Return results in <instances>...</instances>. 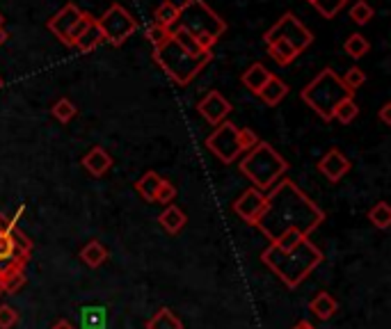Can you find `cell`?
I'll return each mask as SVG.
<instances>
[{
  "label": "cell",
  "instance_id": "obj_26",
  "mask_svg": "<svg viewBox=\"0 0 391 329\" xmlns=\"http://www.w3.org/2000/svg\"><path fill=\"white\" fill-rule=\"evenodd\" d=\"M369 219H371V224L375 226V229H389L391 226V208H389V203L387 201H378L375 206L369 210Z\"/></svg>",
  "mask_w": 391,
  "mask_h": 329
},
{
  "label": "cell",
  "instance_id": "obj_41",
  "mask_svg": "<svg viewBox=\"0 0 391 329\" xmlns=\"http://www.w3.org/2000/svg\"><path fill=\"white\" fill-rule=\"evenodd\" d=\"M51 329H74V325L69 323V320H60V323H56Z\"/></svg>",
  "mask_w": 391,
  "mask_h": 329
},
{
  "label": "cell",
  "instance_id": "obj_20",
  "mask_svg": "<svg viewBox=\"0 0 391 329\" xmlns=\"http://www.w3.org/2000/svg\"><path fill=\"white\" fill-rule=\"evenodd\" d=\"M268 55L277 62L279 67H288L295 58H298L300 53L295 51L288 42H284V39H277V42L268 44Z\"/></svg>",
  "mask_w": 391,
  "mask_h": 329
},
{
  "label": "cell",
  "instance_id": "obj_21",
  "mask_svg": "<svg viewBox=\"0 0 391 329\" xmlns=\"http://www.w3.org/2000/svg\"><path fill=\"white\" fill-rule=\"evenodd\" d=\"M153 19H156L153 23H158V26L172 30L176 26V21H178V5L172 3V0H163V3L156 7Z\"/></svg>",
  "mask_w": 391,
  "mask_h": 329
},
{
  "label": "cell",
  "instance_id": "obj_40",
  "mask_svg": "<svg viewBox=\"0 0 391 329\" xmlns=\"http://www.w3.org/2000/svg\"><path fill=\"white\" fill-rule=\"evenodd\" d=\"M380 121L385 124V126H391V103H385L380 108Z\"/></svg>",
  "mask_w": 391,
  "mask_h": 329
},
{
  "label": "cell",
  "instance_id": "obj_38",
  "mask_svg": "<svg viewBox=\"0 0 391 329\" xmlns=\"http://www.w3.org/2000/svg\"><path fill=\"white\" fill-rule=\"evenodd\" d=\"M83 323L85 329H101L103 327V309H85Z\"/></svg>",
  "mask_w": 391,
  "mask_h": 329
},
{
  "label": "cell",
  "instance_id": "obj_45",
  "mask_svg": "<svg viewBox=\"0 0 391 329\" xmlns=\"http://www.w3.org/2000/svg\"><path fill=\"white\" fill-rule=\"evenodd\" d=\"M0 90H3V78H0Z\"/></svg>",
  "mask_w": 391,
  "mask_h": 329
},
{
  "label": "cell",
  "instance_id": "obj_17",
  "mask_svg": "<svg viewBox=\"0 0 391 329\" xmlns=\"http://www.w3.org/2000/svg\"><path fill=\"white\" fill-rule=\"evenodd\" d=\"M286 94H288V85L284 81H279L277 76H272L270 81L263 85L259 96L263 99L265 106H277V103H281V101L286 99Z\"/></svg>",
  "mask_w": 391,
  "mask_h": 329
},
{
  "label": "cell",
  "instance_id": "obj_2",
  "mask_svg": "<svg viewBox=\"0 0 391 329\" xmlns=\"http://www.w3.org/2000/svg\"><path fill=\"white\" fill-rule=\"evenodd\" d=\"M261 261L284 281L286 288H298L323 263V252L309 238H304L300 245L286 249V252L275 245H268V249H263Z\"/></svg>",
  "mask_w": 391,
  "mask_h": 329
},
{
  "label": "cell",
  "instance_id": "obj_6",
  "mask_svg": "<svg viewBox=\"0 0 391 329\" xmlns=\"http://www.w3.org/2000/svg\"><path fill=\"white\" fill-rule=\"evenodd\" d=\"M302 101L307 103L323 121L334 119V110L343 99H350V94L341 83V76H336L334 69L325 67L307 87L300 92Z\"/></svg>",
  "mask_w": 391,
  "mask_h": 329
},
{
  "label": "cell",
  "instance_id": "obj_5",
  "mask_svg": "<svg viewBox=\"0 0 391 329\" xmlns=\"http://www.w3.org/2000/svg\"><path fill=\"white\" fill-rule=\"evenodd\" d=\"M238 167L254 183L256 190L270 192L279 178L288 171V162L268 142H259L245 153V158L240 160Z\"/></svg>",
  "mask_w": 391,
  "mask_h": 329
},
{
  "label": "cell",
  "instance_id": "obj_34",
  "mask_svg": "<svg viewBox=\"0 0 391 329\" xmlns=\"http://www.w3.org/2000/svg\"><path fill=\"white\" fill-rule=\"evenodd\" d=\"M144 37H147V42H149V44L153 46V49H158L160 44H165L167 39L172 37V30H167V28L158 26V23H151V26L147 28Z\"/></svg>",
  "mask_w": 391,
  "mask_h": 329
},
{
  "label": "cell",
  "instance_id": "obj_37",
  "mask_svg": "<svg viewBox=\"0 0 391 329\" xmlns=\"http://www.w3.org/2000/svg\"><path fill=\"white\" fill-rule=\"evenodd\" d=\"M256 144H259V137H256V133L252 128H238V146L242 153H247Z\"/></svg>",
  "mask_w": 391,
  "mask_h": 329
},
{
  "label": "cell",
  "instance_id": "obj_39",
  "mask_svg": "<svg viewBox=\"0 0 391 329\" xmlns=\"http://www.w3.org/2000/svg\"><path fill=\"white\" fill-rule=\"evenodd\" d=\"M92 21H94V17H92V14H88V12H85V14H83V19L78 21L76 26H74V30H72V33H69V44H67V46H72V49H74L76 39L81 37V35L85 33V30H88V26H90Z\"/></svg>",
  "mask_w": 391,
  "mask_h": 329
},
{
  "label": "cell",
  "instance_id": "obj_28",
  "mask_svg": "<svg viewBox=\"0 0 391 329\" xmlns=\"http://www.w3.org/2000/svg\"><path fill=\"white\" fill-rule=\"evenodd\" d=\"M359 117V106L355 103V99L350 96V99H343L339 106H336L334 110V119L339 121V124H350V121H355Z\"/></svg>",
  "mask_w": 391,
  "mask_h": 329
},
{
  "label": "cell",
  "instance_id": "obj_27",
  "mask_svg": "<svg viewBox=\"0 0 391 329\" xmlns=\"http://www.w3.org/2000/svg\"><path fill=\"white\" fill-rule=\"evenodd\" d=\"M369 49H371V44L366 42V37L359 35V33L350 35V37L346 39V44H343V51H346V55H350L353 60L364 58V55L369 53Z\"/></svg>",
  "mask_w": 391,
  "mask_h": 329
},
{
  "label": "cell",
  "instance_id": "obj_19",
  "mask_svg": "<svg viewBox=\"0 0 391 329\" xmlns=\"http://www.w3.org/2000/svg\"><path fill=\"white\" fill-rule=\"evenodd\" d=\"M101 44H103V35H101V30H99V26H97V19H94L90 26H88V30H85V33L76 39L74 49H78V51L85 55V53L97 51Z\"/></svg>",
  "mask_w": 391,
  "mask_h": 329
},
{
  "label": "cell",
  "instance_id": "obj_18",
  "mask_svg": "<svg viewBox=\"0 0 391 329\" xmlns=\"http://www.w3.org/2000/svg\"><path fill=\"white\" fill-rule=\"evenodd\" d=\"M309 311L314 313V316H318V320H330L334 313L339 311V304H336V300L330 293L323 291L309 302Z\"/></svg>",
  "mask_w": 391,
  "mask_h": 329
},
{
  "label": "cell",
  "instance_id": "obj_22",
  "mask_svg": "<svg viewBox=\"0 0 391 329\" xmlns=\"http://www.w3.org/2000/svg\"><path fill=\"white\" fill-rule=\"evenodd\" d=\"M81 258L90 268H101L108 261V249L101 245L99 240H90L88 245L81 249Z\"/></svg>",
  "mask_w": 391,
  "mask_h": 329
},
{
  "label": "cell",
  "instance_id": "obj_24",
  "mask_svg": "<svg viewBox=\"0 0 391 329\" xmlns=\"http://www.w3.org/2000/svg\"><path fill=\"white\" fill-rule=\"evenodd\" d=\"M160 181H163L160 174H156V171H147V174L135 183V190L140 192V197H142L144 201H153L156 192H158V187H160Z\"/></svg>",
  "mask_w": 391,
  "mask_h": 329
},
{
  "label": "cell",
  "instance_id": "obj_31",
  "mask_svg": "<svg viewBox=\"0 0 391 329\" xmlns=\"http://www.w3.org/2000/svg\"><path fill=\"white\" fill-rule=\"evenodd\" d=\"M51 112H53V117H56L60 124H69L76 117L78 110H76V106L69 99H60V101H56V103H53Z\"/></svg>",
  "mask_w": 391,
  "mask_h": 329
},
{
  "label": "cell",
  "instance_id": "obj_30",
  "mask_svg": "<svg viewBox=\"0 0 391 329\" xmlns=\"http://www.w3.org/2000/svg\"><path fill=\"white\" fill-rule=\"evenodd\" d=\"M172 39H174V42L178 44V46H181V49H185L188 53H194V55H197V53H206V51H201L199 49V44H197V39H194L190 33H188V30H183V28H174V30H172Z\"/></svg>",
  "mask_w": 391,
  "mask_h": 329
},
{
  "label": "cell",
  "instance_id": "obj_11",
  "mask_svg": "<svg viewBox=\"0 0 391 329\" xmlns=\"http://www.w3.org/2000/svg\"><path fill=\"white\" fill-rule=\"evenodd\" d=\"M197 112L204 117L208 124L217 126V124L226 121V117H229V112H231V103L217 90H210L206 96L197 103Z\"/></svg>",
  "mask_w": 391,
  "mask_h": 329
},
{
  "label": "cell",
  "instance_id": "obj_42",
  "mask_svg": "<svg viewBox=\"0 0 391 329\" xmlns=\"http://www.w3.org/2000/svg\"><path fill=\"white\" fill-rule=\"evenodd\" d=\"M7 39H10V33H7V30H5L3 26H0V46H3V44L7 42Z\"/></svg>",
  "mask_w": 391,
  "mask_h": 329
},
{
  "label": "cell",
  "instance_id": "obj_46",
  "mask_svg": "<svg viewBox=\"0 0 391 329\" xmlns=\"http://www.w3.org/2000/svg\"><path fill=\"white\" fill-rule=\"evenodd\" d=\"M0 26H3V17H0Z\"/></svg>",
  "mask_w": 391,
  "mask_h": 329
},
{
  "label": "cell",
  "instance_id": "obj_29",
  "mask_svg": "<svg viewBox=\"0 0 391 329\" xmlns=\"http://www.w3.org/2000/svg\"><path fill=\"white\" fill-rule=\"evenodd\" d=\"M311 5L323 19H334L341 10H346L348 0H311Z\"/></svg>",
  "mask_w": 391,
  "mask_h": 329
},
{
  "label": "cell",
  "instance_id": "obj_32",
  "mask_svg": "<svg viewBox=\"0 0 391 329\" xmlns=\"http://www.w3.org/2000/svg\"><path fill=\"white\" fill-rule=\"evenodd\" d=\"M341 83H343V87H346L350 94H355V92L366 83V74H364V69H359V67L348 69V71L341 76Z\"/></svg>",
  "mask_w": 391,
  "mask_h": 329
},
{
  "label": "cell",
  "instance_id": "obj_33",
  "mask_svg": "<svg viewBox=\"0 0 391 329\" xmlns=\"http://www.w3.org/2000/svg\"><path fill=\"white\" fill-rule=\"evenodd\" d=\"M373 7L366 3V0H357V3L350 7V19H353L357 26H366L373 19Z\"/></svg>",
  "mask_w": 391,
  "mask_h": 329
},
{
  "label": "cell",
  "instance_id": "obj_13",
  "mask_svg": "<svg viewBox=\"0 0 391 329\" xmlns=\"http://www.w3.org/2000/svg\"><path fill=\"white\" fill-rule=\"evenodd\" d=\"M318 171L330 183H339L341 178L350 171V160L346 158V153L339 151V149H330V151L318 160Z\"/></svg>",
  "mask_w": 391,
  "mask_h": 329
},
{
  "label": "cell",
  "instance_id": "obj_12",
  "mask_svg": "<svg viewBox=\"0 0 391 329\" xmlns=\"http://www.w3.org/2000/svg\"><path fill=\"white\" fill-rule=\"evenodd\" d=\"M83 14H85V12L81 10V7H76L74 3H67V5L62 7V10L56 14V17L49 21V30L60 39L62 44L67 46V44H69V33H72L76 23L83 19Z\"/></svg>",
  "mask_w": 391,
  "mask_h": 329
},
{
  "label": "cell",
  "instance_id": "obj_16",
  "mask_svg": "<svg viewBox=\"0 0 391 329\" xmlns=\"http://www.w3.org/2000/svg\"><path fill=\"white\" fill-rule=\"evenodd\" d=\"M158 222H160V226H163V229H165L167 233L176 236V233L185 226L188 217H185L183 210L176 206V203H169V206H165V210H163V213L158 215Z\"/></svg>",
  "mask_w": 391,
  "mask_h": 329
},
{
  "label": "cell",
  "instance_id": "obj_3",
  "mask_svg": "<svg viewBox=\"0 0 391 329\" xmlns=\"http://www.w3.org/2000/svg\"><path fill=\"white\" fill-rule=\"evenodd\" d=\"M176 26L197 39L201 51H213L226 30L224 19H220L213 7H208L206 0H185L183 5H178Z\"/></svg>",
  "mask_w": 391,
  "mask_h": 329
},
{
  "label": "cell",
  "instance_id": "obj_10",
  "mask_svg": "<svg viewBox=\"0 0 391 329\" xmlns=\"http://www.w3.org/2000/svg\"><path fill=\"white\" fill-rule=\"evenodd\" d=\"M265 208V192L256 190V187H249L240 194V197L233 201V213H236L242 222L256 226L259 222V217Z\"/></svg>",
  "mask_w": 391,
  "mask_h": 329
},
{
  "label": "cell",
  "instance_id": "obj_43",
  "mask_svg": "<svg viewBox=\"0 0 391 329\" xmlns=\"http://www.w3.org/2000/svg\"><path fill=\"white\" fill-rule=\"evenodd\" d=\"M293 329H316V327L311 325V323H307V320H302V323H298Z\"/></svg>",
  "mask_w": 391,
  "mask_h": 329
},
{
  "label": "cell",
  "instance_id": "obj_1",
  "mask_svg": "<svg viewBox=\"0 0 391 329\" xmlns=\"http://www.w3.org/2000/svg\"><path fill=\"white\" fill-rule=\"evenodd\" d=\"M325 222L323 208H318L291 178H279L277 185L265 194V208L256 222L270 242H277L286 233L309 238Z\"/></svg>",
  "mask_w": 391,
  "mask_h": 329
},
{
  "label": "cell",
  "instance_id": "obj_15",
  "mask_svg": "<svg viewBox=\"0 0 391 329\" xmlns=\"http://www.w3.org/2000/svg\"><path fill=\"white\" fill-rule=\"evenodd\" d=\"M270 78H272V74L268 71V67L261 65V62H254V65L240 76V83L245 85V87L252 92V94H256V96H259V92L263 90V85L268 83Z\"/></svg>",
  "mask_w": 391,
  "mask_h": 329
},
{
  "label": "cell",
  "instance_id": "obj_36",
  "mask_svg": "<svg viewBox=\"0 0 391 329\" xmlns=\"http://www.w3.org/2000/svg\"><path fill=\"white\" fill-rule=\"evenodd\" d=\"M19 323V311L7 304H0V329H12Z\"/></svg>",
  "mask_w": 391,
  "mask_h": 329
},
{
  "label": "cell",
  "instance_id": "obj_4",
  "mask_svg": "<svg viewBox=\"0 0 391 329\" xmlns=\"http://www.w3.org/2000/svg\"><path fill=\"white\" fill-rule=\"evenodd\" d=\"M153 60H156V65L172 78V81L176 85H181V87H185V85H190L201 69L213 60V53L210 51L197 53V55L188 53L169 37L165 44H160L158 49H153Z\"/></svg>",
  "mask_w": 391,
  "mask_h": 329
},
{
  "label": "cell",
  "instance_id": "obj_44",
  "mask_svg": "<svg viewBox=\"0 0 391 329\" xmlns=\"http://www.w3.org/2000/svg\"><path fill=\"white\" fill-rule=\"evenodd\" d=\"M0 295H5V293H3V277H0Z\"/></svg>",
  "mask_w": 391,
  "mask_h": 329
},
{
  "label": "cell",
  "instance_id": "obj_25",
  "mask_svg": "<svg viewBox=\"0 0 391 329\" xmlns=\"http://www.w3.org/2000/svg\"><path fill=\"white\" fill-rule=\"evenodd\" d=\"M19 254L21 252L17 249V242H14L12 229H0V265L7 263V261H14Z\"/></svg>",
  "mask_w": 391,
  "mask_h": 329
},
{
  "label": "cell",
  "instance_id": "obj_7",
  "mask_svg": "<svg viewBox=\"0 0 391 329\" xmlns=\"http://www.w3.org/2000/svg\"><path fill=\"white\" fill-rule=\"evenodd\" d=\"M97 26L103 35V42H108L115 49H119L128 39L138 33V21L124 5H110L108 10L97 19Z\"/></svg>",
  "mask_w": 391,
  "mask_h": 329
},
{
  "label": "cell",
  "instance_id": "obj_9",
  "mask_svg": "<svg viewBox=\"0 0 391 329\" xmlns=\"http://www.w3.org/2000/svg\"><path fill=\"white\" fill-rule=\"evenodd\" d=\"M208 151H213L222 162L231 164L236 162V158L242 153L238 146V126L231 121H222L217 124V128L210 133L206 140Z\"/></svg>",
  "mask_w": 391,
  "mask_h": 329
},
{
  "label": "cell",
  "instance_id": "obj_23",
  "mask_svg": "<svg viewBox=\"0 0 391 329\" xmlns=\"http://www.w3.org/2000/svg\"><path fill=\"white\" fill-rule=\"evenodd\" d=\"M147 329H183V323L172 309H160L153 318L147 320Z\"/></svg>",
  "mask_w": 391,
  "mask_h": 329
},
{
  "label": "cell",
  "instance_id": "obj_47",
  "mask_svg": "<svg viewBox=\"0 0 391 329\" xmlns=\"http://www.w3.org/2000/svg\"><path fill=\"white\" fill-rule=\"evenodd\" d=\"M309 3H311V0H309Z\"/></svg>",
  "mask_w": 391,
  "mask_h": 329
},
{
  "label": "cell",
  "instance_id": "obj_14",
  "mask_svg": "<svg viewBox=\"0 0 391 329\" xmlns=\"http://www.w3.org/2000/svg\"><path fill=\"white\" fill-rule=\"evenodd\" d=\"M83 164H85V169H88L92 176L99 178V176H106L108 171H110L113 158H110V153H108L103 146H92L90 151L83 155Z\"/></svg>",
  "mask_w": 391,
  "mask_h": 329
},
{
  "label": "cell",
  "instance_id": "obj_8",
  "mask_svg": "<svg viewBox=\"0 0 391 329\" xmlns=\"http://www.w3.org/2000/svg\"><path fill=\"white\" fill-rule=\"evenodd\" d=\"M277 39H284V42L291 44L298 53L307 51L309 46L314 44L311 30L304 26L293 12H284L268 30H265V35H263L265 44H272V42H277Z\"/></svg>",
  "mask_w": 391,
  "mask_h": 329
},
{
  "label": "cell",
  "instance_id": "obj_35",
  "mask_svg": "<svg viewBox=\"0 0 391 329\" xmlns=\"http://www.w3.org/2000/svg\"><path fill=\"white\" fill-rule=\"evenodd\" d=\"M174 199H176V187L172 185V181H165V178H163L153 201H156V203H163V206H169V203L174 201Z\"/></svg>",
  "mask_w": 391,
  "mask_h": 329
}]
</instances>
